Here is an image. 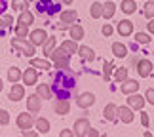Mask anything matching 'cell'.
<instances>
[{"instance_id": "1", "label": "cell", "mask_w": 154, "mask_h": 137, "mask_svg": "<svg viewBox=\"0 0 154 137\" xmlns=\"http://www.w3.org/2000/svg\"><path fill=\"white\" fill-rule=\"evenodd\" d=\"M11 46L17 48L23 55H27V57H34V53H36V50H34V44H31L29 40L25 38H19V36H15L14 40H11Z\"/></svg>"}, {"instance_id": "2", "label": "cell", "mask_w": 154, "mask_h": 137, "mask_svg": "<svg viewBox=\"0 0 154 137\" xmlns=\"http://www.w3.org/2000/svg\"><path fill=\"white\" fill-rule=\"evenodd\" d=\"M46 38H48V33L44 29H34L32 33H29V42L34 46H42L46 42Z\"/></svg>"}, {"instance_id": "3", "label": "cell", "mask_w": 154, "mask_h": 137, "mask_svg": "<svg viewBox=\"0 0 154 137\" xmlns=\"http://www.w3.org/2000/svg\"><path fill=\"white\" fill-rule=\"evenodd\" d=\"M93 103H95V95L91 92H84V93H80L78 97H76V105H78L80 109H90Z\"/></svg>"}, {"instance_id": "4", "label": "cell", "mask_w": 154, "mask_h": 137, "mask_svg": "<svg viewBox=\"0 0 154 137\" xmlns=\"http://www.w3.org/2000/svg\"><path fill=\"white\" fill-rule=\"evenodd\" d=\"M32 122H34V114H32V112H21V114H17V128H19V129L32 128Z\"/></svg>"}, {"instance_id": "5", "label": "cell", "mask_w": 154, "mask_h": 137, "mask_svg": "<svg viewBox=\"0 0 154 137\" xmlns=\"http://www.w3.org/2000/svg\"><path fill=\"white\" fill-rule=\"evenodd\" d=\"M145 103H146V99L143 97V95H137V93H129V97H128V105L131 107V109H135V111H143Z\"/></svg>"}, {"instance_id": "6", "label": "cell", "mask_w": 154, "mask_h": 137, "mask_svg": "<svg viewBox=\"0 0 154 137\" xmlns=\"http://www.w3.org/2000/svg\"><path fill=\"white\" fill-rule=\"evenodd\" d=\"M118 118L124 122V124H131L133 122V118H135V114H133V109L131 107H118Z\"/></svg>"}, {"instance_id": "7", "label": "cell", "mask_w": 154, "mask_h": 137, "mask_svg": "<svg viewBox=\"0 0 154 137\" xmlns=\"http://www.w3.org/2000/svg\"><path fill=\"white\" fill-rule=\"evenodd\" d=\"M23 84H27V86H32V84H36V80H38V70L34 69V67H29L25 73H23Z\"/></svg>"}, {"instance_id": "8", "label": "cell", "mask_w": 154, "mask_h": 137, "mask_svg": "<svg viewBox=\"0 0 154 137\" xmlns=\"http://www.w3.org/2000/svg\"><path fill=\"white\" fill-rule=\"evenodd\" d=\"M120 90H122V93H126V95H129V93H135L139 90V82L137 80H131V78H126L124 82H120Z\"/></svg>"}, {"instance_id": "9", "label": "cell", "mask_w": 154, "mask_h": 137, "mask_svg": "<svg viewBox=\"0 0 154 137\" xmlns=\"http://www.w3.org/2000/svg\"><path fill=\"white\" fill-rule=\"evenodd\" d=\"M23 97H25V88H23V84H11V92L8 95L10 101H21Z\"/></svg>"}, {"instance_id": "10", "label": "cell", "mask_w": 154, "mask_h": 137, "mask_svg": "<svg viewBox=\"0 0 154 137\" xmlns=\"http://www.w3.org/2000/svg\"><path fill=\"white\" fill-rule=\"evenodd\" d=\"M137 73H139L141 78L150 76V73H152V63L149 61V59H141V61L137 63Z\"/></svg>"}, {"instance_id": "11", "label": "cell", "mask_w": 154, "mask_h": 137, "mask_svg": "<svg viewBox=\"0 0 154 137\" xmlns=\"http://www.w3.org/2000/svg\"><path fill=\"white\" fill-rule=\"evenodd\" d=\"M40 107H42V99H40V95H31V97L27 99V109L29 112H32V114H36V112L40 111Z\"/></svg>"}, {"instance_id": "12", "label": "cell", "mask_w": 154, "mask_h": 137, "mask_svg": "<svg viewBox=\"0 0 154 137\" xmlns=\"http://www.w3.org/2000/svg\"><path fill=\"white\" fill-rule=\"evenodd\" d=\"M103 116H105V120L114 122L116 118H118V107L114 103H109V105L105 107V111H103Z\"/></svg>"}, {"instance_id": "13", "label": "cell", "mask_w": 154, "mask_h": 137, "mask_svg": "<svg viewBox=\"0 0 154 137\" xmlns=\"http://www.w3.org/2000/svg\"><path fill=\"white\" fill-rule=\"evenodd\" d=\"M118 33H120L122 36H129V34L133 33V23L129 19H122L118 23Z\"/></svg>"}, {"instance_id": "14", "label": "cell", "mask_w": 154, "mask_h": 137, "mask_svg": "<svg viewBox=\"0 0 154 137\" xmlns=\"http://www.w3.org/2000/svg\"><path fill=\"white\" fill-rule=\"evenodd\" d=\"M90 128V120L88 118H80L74 122V135H84V132Z\"/></svg>"}, {"instance_id": "15", "label": "cell", "mask_w": 154, "mask_h": 137, "mask_svg": "<svg viewBox=\"0 0 154 137\" xmlns=\"http://www.w3.org/2000/svg\"><path fill=\"white\" fill-rule=\"evenodd\" d=\"M53 109H55V112H57V114H67V112H69V109H70V105H69V101L63 97V99H57V101H55Z\"/></svg>"}, {"instance_id": "16", "label": "cell", "mask_w": 154, "mask_h": 137, "mask_svg": "<svg viewBox=\"0 0 154 137\" xmlns=\"http://www.w3.org/2000/svg\"><path fill=\"white\" fill-rule=\"evenodd\" d=\"M31 67H34V69H51V63L48 61V57L46 59H36V57H31Z\"/></svg>"}, {"instance_id": "17", "label": "cell", "mask_w": 154, "mask_h": 137, "mask_svg": "<svg viewBox=\"0 0 154 137\" xmlns=\"http://www.w3.org/2000/svg\"><path fill=\"white\" fill-rule=\"evenodd\" d=\"M34 126H36L38 133H50V122L46 118H36L34 120Z\"/></svg>"}, {"instance_id": "18", "label": "cell", "mask_w": 154, "mask_h": 137, "mask_svg": "<svg viewBox=\"0 0 154 137\" xmlns=\"http://www.w3.org/2000/svg\"><path fill=\"white\" fill-rule=\"evenodd\" d=\"M78 55L84 59V61H93L95 53H93L91 48H88V46H80V48H78Z\"/></svg>"}, {"instance_id": "19", "label": "cell", "mask_w": 154, "mask_h": 137, "mask_svg": "<svg viewBox=\"0 0 154 137\" xmlns=\"http://www.w3.org/2000/svg\"><path fill=\"white\" fill-rule=\"evenodd\" d=\"M76 19H78V14H76L74 10H67L61 14V23H76Z\"/></svg>"}, {"instance_id": "20", "label": "cell", "mask_w": 154, "mask_h": 137, "mask_svg": "<svg viewBox=\"0 0 154 137\" xmlns=\"http://www.w3.org/2000/svg\"><path fill=\"white\" fill-rule=\"evenodd\" d=\"M32 21H34V15H32L29 10H23V11H21V15L17 17V23H21V25H27V27L31 25Z\"/></svg>"}, {"instance_id": "21", "label": "cell", "mask_w": 154, "mask_h": 137, "mask_svg": "<svg viewBox=\"0 0 154 137\" xmlns=\"http://www.w3.org/2000/svg\"><path fill=\"white\" fill-rule=\"evenodd\" d=\"M69 31H70V38L72 40H82L84 38V29H82V25H70Z\"/></svg>"}, {"instance_id": "22", "label": "cell", "mask_w": 154, "mask_h": 137, "mask_svg": "<svg viewBox=\"0 0 154 137\" xmlns=\"http://www.w3.org/2000/svg\"><path fill=\"white\" fill-rule=\"evenodd\" d=\"M53 48H55V38H53V36H48V38H46V42L42 44V51H44L46 57H50V53L53 51Z\"/></svg>"}, {"instance_id": "23", "label": "cell", "mask_w": 154, "mask_h": 137, "mask_svg": "<svg viewBox=\"0 0 154 137\" xmlns=\"http://www.w3.org/2000/svg\"><path fill=\"white\" fill-rule=\"evenodd\" d=\"M112 53H114L116 57H126L128 55V48L124 46L122 42H114V44H112Z\"/></svg>"}, {"instance_id": "24", "label": "cell", "mask_w": 154, "mask_h": 137, "mask_svg": "<svg viewBox=\"0 0 154 137\" xmlns=\"http://www.w3.org/2000/svg\"><path fill=\"white\" fill-rule=\"evenodd\" d=\"M114 11H116V6H114V2H106V4H103V15L101 17H105V19H110L112 15H114Z\"/></svg>"}, {"instance_id": "25", "label": "cell", "mask_w": 154, "mask_h": 137, "mask_svg": "<svg viewBox=\"0 0 154 137\" xmlns=\"http://www.w3.org/2000/svg\"><path fill=\"white\" fill-rule=\"evenodd\" d=\"M21 70L19 69H17V67H10L8 69V80L11 82V84H15V82H19L21 80Z\"/></svg>"}, {"instance_id": "26", "label": "cell", "mask_w": 154, "mask_h": 137, "mask_svg": "<svg viewBox=\"0 0 154 137\" xmlns=\"http://www.w3.org/2000/svg\"><path fill=\"white\" fill-rule=\"evenodd\" d=\"M135 8H137L135 0H122V4H120V10L124 11V14H133Z\"/></svg>"}, {"instance_id": "27", "label": "cell", "mask_w": 154, "mask_h": 137, "mask_svg": "<svg viewBox=\"0 0 154 137\" xmlns=\"http://www.w3.org/2000/svg\"><path fill=\"white\" fill-rule=\"evenodd\" d=\"M36 93L40 95V99H50V97H51V88H50L48 84H38Z\"/></svg>"}, {"instance_id": "28", "label": "cell", "mask_w": 154, "mask_h": 137, "mask_svg": "<svg viewBox=\"0 0 154 137\" xmlns=\"http://www.w3.org/2000/svg\"><path fill=\"white\" fill-rule=\"evenodd\" d=\"M50 57L53 59V61H57V59H63V57H70V53H69V51L61 46V48H57V50L53 48V51L50 53Z\"/></svg>"}, {"instance_id": "29", "label": "cell", "mask_w": 154, "mask_h": 137, "mask_svg": "<svg viewBox=\"0 0 154 137\" xmlns=\"http://www.w3.org/2000/svg\"><path fill=\"white\" fill-rule=\"evenodd\" d=\"M90 15L93 17V19L101 17V15H103V4H99V2H93V4H91V8H90Z\"/></svg>"}, {"instance_id": "30", "label": "cell", "mask_w": 154, "mask_h": 137, "mask_svg": "<svg viewBox=\"0 0 154 137\" xmlns=\"http://www.w3.org/2000/svg\"><path fill=\"white\" fill-rule=\"evenodd\" d=\"M63 48L70 53V55H72V53H78V44H76V40H72V38H70V40H65Z\"/></svg>"}, {"instance_id": "31", "label": "cell", "mask_w": 154, "mask_h": 137, "mask_svg": "<svg viewBox=\"0 0 154 137\" xmlns=\"http://www.w3.org/2000/svg\"><path fill=\"white\" fill-rule=\"evenodd\" d=\"M69 63H70V57H63V59L53 61V67H55L57 70H67L69 69Z\"/></svg>"}, {"instance_id": "32", "label": "cell", "mask_w": 154, "mask_h": 137, "mask_svg": "<svg viewBox=\"0 0 154 137\" xmlns=\"http://www.w3.org/2000/svg\"><path fill=\"white\" fill-rule=\"evenodd\" d=\"M11 8H14L15 11H17V10L23 11V10L29 8V2H27V0H11Z\"/></svg>"}, {"instance_id": "33", "label": "cell", "mask_w": 154, "mask_h": 137, "mask_svg": "<svg viewBox=\"0 0 154 137\" xmlns=\"http://www.w3.org/2000/svg\"><path fill=\"white\" fill-rule=\"evenodd\" d=\"M15 36H19V38L29 36V27H27V25H21V23H17V27H15Z\"/></svg>"}, {"instance_id": "34", "label": "cell", "mask_w": 154, "mask_h": 137, "mask_svg": "<svg viewBox=\"0 0 154 137\" xmlns=\"http://www.w3.org/2000/svg\"><path fill=\"white\" fill-rule=\"evenodd\" d=\"M112 69H114V65H112V63H109V61L103 63V78H105L106 82H109L110 74H112Z\"/></svg>"}, {"instance_id": "35", "label": "cell", "mask_w": 154, "mask_h": 137, "mask_svg": "<svg viewBox=\"0 0 154 137\" xmlns=\"http://www.w3.org/2000/svg\"><path fill=\"white\" fill-rule=\"evenodd\" d=\"M14 23V17L11 15H0V29H8Z\"/></svg>"}, {"instance_id": "36", "label": "cell", "mask_w": 154, "mask_h": 137, "mask_svg": "<svg viewBox=\"0 0 154 137\" xmlns=\"http://www.w3.org/2000/svg\"><path fill=\"white\" fill-rule=\"evenodd\" d=\"M135 42H137V44H149L150 36L146 33H137V34H135Z\"/></svg>"}, {"instance_id": "37", "label": "cell", "mask_w": 154, "mask_h": 137, "mask_svg": "<svg viewBox=\"0 0 154 137\" xmlns=\"http://www.w3.org/2000/svg\"><path fill=\"white\" fill-rule=\"evenodd\" d=\"M145 17H149V19H152L154 17V0H149L145 6Z\"/></svg>"}, {"instance_id": "38", "label": "cell", "mask_w": 154, "mask_h": 137, "mask_svg": "<svg viewBox=\"0 0 154 137\" xmlns=\"http://www.w3.org/2000/svg\"><path fill=\"white\" fill-rule=\"evenodd\" d=\"M114 78H116V82H124V80H126L128 78V69H118L116 70V74H114Z\"/></svg>"}, {"instance_id": "39", "label": "cell", "mask_w": 154, "mask_h": 137, "mask_svg": "<svg viewBox=\"0 0 154 137\" xmlns=\"http://www.w3.org/2000/svg\"><path fill=\"white\" fill-rule=\"evenodd\" d=\"M10 122V114H8V111H0V124H2V126H6V124Z\"/></svg>"}, {"instance_id": "40", "label": "cell", "mask_w": 154, "mask_h": 137, "mask_svg": "<svg viewBox=\"0 0 154 137\" xmlns=\"http://www.w3.org/2000/svg\"><path fill=\"white\" fill-rule=\"evenodd\" d=\"M141 124H143L145 128H149V124H150V120H149V112H141Z\"/></svg>"}, {"instance_id": "41", "label": "cell", "mask_w": 154, "mask_h": 137, "mask_svg": "<svg viewBox=\"0 0 154 137\" xmlns=\"http://www.w3.org/2000/svg\"><path fill=\"white\" fill-rule=\"evenodd\" d=\"M145 99L149 101L150 105H154V90L150 88V90H146V93H145Z\"/></svg>"}, {"instance_id": "42", "label": "cell", "mask_w": 154, "mask_h": 137, "mask_svg": "<svg viewBox=\"0 0 154 137\" xmlns=\"http://www.w3.org/2000/svg\"><path fill=\"white\" fill-rule=\"evenodd\" d=\"M84 137H99V132H97V129H91V128H88L86 132H84Z\"/></svg>"}, {"instance_id": "43", "label": "cell", "mask_w": 154, "mask_h": 137, "mask_svg": "<svg viewBox=\"0 0 154 137\" xmlns=\"http://www.w3.org/2000/svg\"><path fill=\"white\" fill-rule=\"evenodd\" d=\"M23 135H25V137H36V135H38V132H34V129L27 128V129H23Z\"/></svg>"}, {"instance_id": "44", "label": "cell", "mask_w": 154, "mask_h": 137, "mask_svg": "<svg viewBox=\"0 0 154 137\" xmlns=\"http://www.w3.org/2000/svg\"><path fill=\"white\" fill-rule=\"evenodd\" d=\"M112 33H114V29H112L110 25H105V27H103V34H105V36H110Z\"/></svg>"}, {"instance_id": "45", "label": "cell", "mask_w": 154, "mask_h": 137, "mask_svg": "<svg viewBox=\"0 0 154 137\" xmlns=\"http://www.w3.org/2000/svg\"><path fill=\"white\" fill-rule=\"evenodd\" d=\"M70 135H74V132H69V129H63V132L59 133V137H70Z\"/></svg>"}, {"instance_id": "46", "label": "cell", "mask_w": 154, "mask_h": 137, "mask_svg": "<svg viewBox=\"0 0 154 137\" xmlns=\"http://www.w3.org/2000/svg\"><path fill=\"white\" fill-rule=\"evenodd\" d=\"M149 33H154V17H152L150 23H149Z\"/></svg>"}, {"instance_id": "47", "label": "cell", "mask_w": 154, "mask_h": 137, "mask_svg": "<svg viewBox=\"0 0 154 137\" xmlns=\"http://www.w3.org/2000/svg\"><path fill=\"white\" fill-rule=\"evenodd\" d=\"M63 2H65V4H72V0H63Z\"/></svg>"}, {"instance_id": "48", "label": "cell", "mask_w": 154, "mask_h": 137, "mask_svg": "<svg viewBox=\"0 0 154 137\" xmlns=\"http://www.w3.org/2000/svg\"><path fill=\"white\" fill-rule=\"evenodd\" d=\"M2 88H4V84H2V78H0V92H2Z\"/></svg>"}]
</instances>
